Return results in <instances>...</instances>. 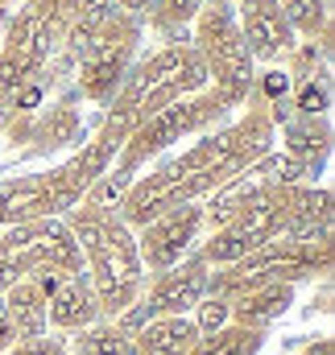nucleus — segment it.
<instances>
[{"instance_id":"nucleus-27","label":"nucleus","mask_w":335,"mask_h":355,"mask_svg":"<svg viewBox=\"0 0 335 355\" xmlns=\"http://www.w3.org/2000/svg\"><path fill=\"white\" fill-rule=\"evenodd\" d=\"M38 103H42V83H29V87H21L8 103H4V112H8V107H17V112H33Z\"/></svg>"},{"instance_id":"nucleus-17","label":"nucleus","mask_w":335,"mask_h":355,"mask_svg":"<svg viewBox=\"0 0 335 355\" xmlns=\"http://www.w3.org/2000/svg\"><path fill=\"white\" fill-rule=\"evenodd\" d=\"M277 8L290 21L294 37L319 42L332 33V0H277Z\"/></svg>"},{"instance_id":"nucleus-21","label":"nucleus","mask_w":335,"mask_h":355,"mask_svg":"<svg viewBox=\"0 0 335 355\" xmlns=\"http://www.w3.org/2000/svg\"><path fill=\"white\" fill-rule=\"evenodd\" d=\"M327 54H332V33H327V37H319V42H294V50L286 54V58H290L286 75H290V79H294V75L311 79V75H315V67H319Z\"/></svg>"},{"instance_id":"nucleus-23","label":"nucleus","mask_w":335,"mask_h":355,"mask_svg":"<svg viewBox=\"0 0 335 355\" xmlns=\"http://www.w3.org/2000/svg\"><path fill=\"white\" fill-rule=\"evenodd\" d=\"M190 322L199 327V339H203V335H215V331H224V327H228V302L207 293V297L195 306V318H190Z\"/></svg>"},{"instance_id":"nucleus-18","label":"nucleus","mask_w":335,"mask_h":355,"mask_svg":"<svg viewBox=\"0 0 335 355\" xmlns=\"http://www.w3.org/2000/svg\"><path fill=\"white\" fill-rule=\"evenodd\" d=\"M265 343V331H249V327H224L215 335H203L186 355H256Z\"/></svg>"},{"instance_id":"nucleus-32","label":"nucleus","mask_w":335,"mask_h":355,"mask_svg":"<svg viewBox=\"0 0 335 355\" xmlns=\"http://www.w3.org/2000/svg\"><path fill=\"white\" fill-rule=\"evenodd\" d=\"M215 4H232V8H236V4H240V0H215Z\"/></svg>"},{"instance_id":"nucleus-12","label":"nucleus","mask_w":335,"mask_h":355,"mask_svg":"<svg viewBox=\"0 0 335 355\" xmlns=\"http://www.w3.org/2000/svg\"><path fill=\"white\" fill-rule=\"evenodd\" d=\"M95 322H104V314H99V302L91 293L87 272L63 281V289L46 302V327H54V331H75L79 335V331L95 327Z\"/></svg>"},{"instance_id":"nucleus-4","label":"nucleus","mask_w":335,"mask_h":355,"mask_svg":"<svg viewBox=\"0 0 335 355\" xmlns=\"http://www.w3.org/2000/svg\"><path fill=\"white\" fill-rule=\"evenodd\" d=\"M207 67V87L215 91L228 107L249 103L252 79H256V62H252L249 46L240 37L236 25V8L232 4H215L207 0L195 17V42H190Z\"/></svg>"},{"instance_id":"nucleus-30","label":"nucleus","mask_w":335,"mask_h":355,"mask_svg":"<svg viewBox=\"0 0 335 355\" xmlns=\"http://www.w3.org/2000/svg\"><path fill=\"white\" fill-rule=\"evenodd\" d=\"M298 355H335V343L327 339V335H319V339H311V343H307Z\"/></svg>"},{"instance_id":"nucleus-11","label":"nucleus","mask_w":335,"mask_h":355,"mask_svg":"<svg viewBox=\"0 0 335 355\" xmlns=\"http://www.w3.org/2000/svg\"><path fill=\"white\" fill-rule=\"evenodd\" d=\"M286 240L311 244L332 240V190L327 186H290V211H286Z\"/></svg>"},{"instance_id":"nucleus-6","label":"nucleus","mask_w":335,"mask_h":355,"mask_svg":"<svg viewBox=\"0 0 335 355\" xmlns=\"http://www.w3.org/2000/svg\"><path fill=\"white\" fill-rule=\"evenodd\" d=\"M141 50V21L112 12L104 21V29L91 37L83 54H79V91L91 103H112L116 87L124 83V75L133 71Z\"/></svg>"},{"instance_id":"nucleus-15","label":"nucleus","mask_w":335,"mask_h":355,"mask_svg":"<svg viewBox=\"0 0 335 355\" xmlns=\"http://www.w3.org/2000/svg\"><path fill=\"white\" fill-rule=\"evenodd\" d=\"M281 141H286V157L315 166L332 149V124H327V116H290L281 124Z\"/></svg>"},{"instance_id":"nucleus-10","label":"nucleus","mask_w":335,"mask_h":355,"mask_svg":"<svg viewBox=\"0 0 335 355\" xmlns=\"http://www.w3.org/2000/svg\"><path fill=\"white\" fill-rule=\"evenodd\" d=\"M236 25H240V37L249 46L252 62H265V67L281 62L298 42L290 21L281 17L277 0H240L236 4Z\"/></svg>"},{"instance_id":"nucleus-2","label":"nucleus","mask_w":335,"mask_h":355,"mask_svg":"<svg viewBox=\"0 0 335 355\" xmlns=\"http://www.w3.org/2000/svg\"><path fill=\"white\" fill-rule=\"evenodd\" d=\"M75 17V0H25L0 37V107L29 83H42L63 33Z\"/></svg>"},{"instance_id":"nucleus-5","label":"nucleus","mask_w":335,"mask_h":355,"mask_svg":"<svg viewBox=\"0 0 335 355\" xmlns=\"http://www.w3.org/2000/svg\"><path fill=\"white\" fill-rule=\"evenodd\" d=\"M286 211H290V186H277V182H261L256 198L245 215H236L228 227L211 232V240L203 244V261L215 268L236 265L240 257L256 252L261 244L269 240H281L286 236Z\"/></svg>"},{"instance_id":"nucleus-9","label":"nucleus","mask_w":335,"mask_h":355,"mask_svg":"<svg viewBox=\"0 0 335 355\" xmlns=\"http://www.w3.org/2000/svg\"><path fill=\"white\" fill-rule=\"evenodd\" d=\"M199 232H203V202L174 207L166 215H158L154 223H145L141 236H137V252H141L145 272L158 277V272L174 268L190 252V244L199 240Z\"/></svg>"},{"instance_id":"nucleus-19","label":"nucleus","mask_w":335,"mask_h":355,"mask_svg":"<svg viewBox=\"0 0 335 355\" xmlns=\"http://www.w3.org/2000/svg\"><path fill=\"white\" fill-rule=\"evenodd\" d=\"M75 355H137V352H133V335L120 322H95V327L79 331Z\"/></svg>"},{"instance_id":"nucleus-25","label":"nucleus","mask_w":335,"mask_h":355,"mask_svg":"<svg viewBox=\"0 0 335 355\" xmlns=\"http://www.w3.org/2000/svg\"><path fill=\"white\" fill-rule=\"evenodd\" d=\"M4 355H67V339L63 335H38V339H17Z\"/></svg>"},{"instance_id":"nucleus-3","label":"nucleus","mask_w":335,"mask_h":355,"mask_svg":"<svg viewBox=\"0 0 335 355\" xmlns=\"http://www.w3.org/2000/svg\"><path fill=\"white\" fill-rule=\"evenodd\" d=\"M332 240H311V244H298V240H269L261 244L256 252L240 257L236 265L228 268H215L211 281H207V293L211 297H240L256 285H298L307 277H323L332 272Z\"/></svg>"},{"instance_id":"nucleus-13","label":"nucleus","mask_w":335,"mask_h":355,"mask_svg":"<svg viewBox=\"0 0 335 355\" xmlns=\"http://www.w3.org/2000/svg\"><path fill=\"white\" fill-rule=\"evenodd\" d=\"M290 306H294V285H256L228 302V322L249 331H269Z\"/></svg>"},{"instance_id":"nucleus-7","label":"nucleus","mask_w":335,"mask_h":355,"mask_svg":"<svg viewBox=\"0 0 335 355\" xmlns=\"http://www.w3.org/2000/svg\"><path fill=\"white\" fill-rule=\"evenodd\" d=\"M207 281H211V265L203 257H182L174 268L158 272L149 293H141V302L116 318L129 335H137L149 318H178V314H190L203 297H207Z\"/></svg>"},{"instance_id":"nucleus-14","label":"nucleus","mask_w":335,"mask_h":355,"mask_svg":"<svg viewBox=\"0 0 335 355\" xmlns=\"http://www.w3.org/2000/svg\"><path fill=\"white\" fill-rule=\"evenodd\" d=\"M199 343V327L178 314V318H149L137 335H133V352L137 355H186Z\"/></svg>"},{"instance_id":"nucleus-8","label":"nucleus","mask_w":335,"mask_h":355,"mask_svg":"<svg viewBox=\"0 0 335 355\" xmlns=\"http://www.w3.org/2000/svg\"><path fill=\"white\" fill-rule=\"evenodd\" d=\"M0 248L21 257L29 268L50 265L63 277H83V252L63 219H33V223L0 227Z\"/></svg>"},{"instance_id":"nucleus-34","label":"nucleus","mask_w":335,"mask_h":355,"mask_svg":"<svg viewBox=\"0 0 335 355\" xmlns=\"http://www.w3.org/2000/svg\"><path fill=\"white\" fill-rule=\"evenodd\" d=\"M4 4H21V0H4Z\"/></svg>"},{"instance_id":"nucleus-29","label":"nucleus","mask_w":335,"mask_h":355,"mask_svg":"<svg viewBox=\"0 0 335 355\" xmlns=\"http://www.w3.org/2000/svg\"><path fill=\"white\" fill-rule=\"evenodd\" d=\"M17 343V331H13V322H8V314H4V306H0V355L8 352Z\"/></svg>"},{"instance_id":"nucleus-24","label":"nucleus","mask_w":335,"mask_h":355,"mask_svg":"<svg viewBox=\"0 0 335 355\" xmlns=\"http://www.w3.org/2000/svg\"><path fill=\"white\" fill-rule=\"evenodd\" d=\"M290 87H294V79H290L286 71H277V67H269L265 75H256V79H252V91L265 99V107H273V103H286Z\"/></svg>"},{"instance_id":"nucleus-28","label":"nucleus","mask_w":335,"mask_h":355,"mask_svg":"<svg viewBox=\"0 0 335 355\" xmlns=\"http://www.w3.org/2000/svg\"><path fill=\"white\" fill-rule=\"evenodd\" d=\"M149 4H154V0H112V12H124V17H141V12H149Z\"/></svg>"},{"instance_id":"nucleus-26","label":"nucleus","mask_w":335,"mask_h":355,"mask_svg":"<svg viewBox=\"0 0 335 355\" xmlns=\"http://www.w3.org/2000/svg\"><path fill=\"white\" fill-rule=\"evenodd\" d=\"M25 281H29V285H33V289L50 302V297L63 289V281H71V277H63L58 268H50V265H38V268H29V277H25Z\"/></svg>"},{"instance_id":"nucleus-35","label":"nucleus","mask_w":335,"mask_h":355,"mask_svg":"<svg viewBox=\"0 0 335 355\" xmlns=\"http://www.w3.org/2000/svg\"><path fill=\"white\" fill-rule=\"evenodd\" d=\"M21 4H25V0H21Z\"/></svg>"},{"instance_id":"nucleus-33","label":"nucleus","mask_w":335,"mask_h":355,"mask_svg":"<svg viewBox=\"0 0 335 355\" xmlns=\"http://www.w3.org/2000/svg\"><path fill=\"white\" fill-rule=\"evenodd\" d=\"M0 124H4V107H0Z\"/></svg>"},{"instance_id":"nucleus-20","label":"nucleus","mask_w":335,"mask_h":355,"mask_svg":"<svg viewBox=\"0 0 335 355\" xmlns=\"http://www.w3.org/2000/svg\"><path fill=\"white\" fill-rule=\"evenodd\" d=\"M203 4H207V0H154L145 17H149L154 29L166 33V29H182V25H190V21L199 17Z\"/></svg>"},{"instance_id":"nucleus-31","label":"nucleus","mask_w":335,"mask_h":355,"mask_svg":"<svg viewBox=\"0 0 335 355\" xmlns=\"http://www.w3.org/2000/svg\"><path fill=\"white\" fill-rule=\"evenodd\" d=\"M4 25H8V4L0 0V37H4Z\"/></svg>"},{"instance_id":"nucleus-1","label":"nucleus","mask_w":335,"mask_h":355,"mask_svg":"<svg viewBox=\"0 0 335 355\" xmlns=\"http://www.w3.org/2000/svg\"><path fill=\"white\" fill-rule=\"evenodd\" d=\"M63 223L71 227V236L83 252L87 281L99 302V314L108 322L124 318L145 293V265H141L133 227H124L112 207H99L87 198L63 215Z\"/></svg>"},{"instance_id":"nucleus-22","label":"nucleus","mask_w":335,"mask_h":355,"mask_svg":"<svg viewBox=\"0 0 335 355\" xmlns=\"http://www.w3.org/2000/svg\"><path fill=\"white\" fill-rule=\"evenodd\" d=\"M332 107V87L323 79H302L294 91V116H327Z\"/></svg>"},{"instance_id":"nucleus-16","label":"nucleus","mask_w":335,"mask_h":355,"mask_svg":"<svg viewBox=\"0 0 335 355\" xmlns=\"http://www.w3.org/2000/svg\"><path fill=\"white\" fill-rule=\"evenodd\" d=\"M0 306H4V314H8L17 339H38V335L50 331V327H46V297H42L29 281H17L13 289H4V293H0Z\"/></svg>"}]
</instances>
